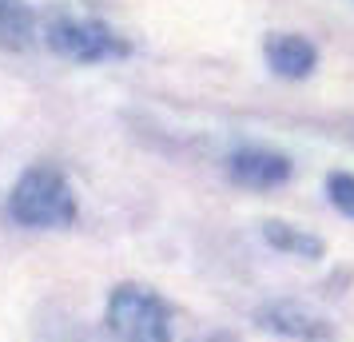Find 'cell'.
I'll return each mask as SVG.
<instances>
[{
  "label": "cell",
  "mask_w": 354,
  "mask_h": 342,
  "mask_svg": "<svg viewBox=\"0 0 354 342\" xmlns=\"http://www.w3.org/2000/svg\"><path fill=\"white\" fill-rule=\"evenodd\" d=\"M76 211L80 207H76L72 183L48 163L28 167L8 196V215L20 227H68L76 219Z\"/></svg>",
  "instance_id": "6da1fadb"
},
{
  "label": "cell",
  "mask_w": 354,
  "mask_h": 342,
  "mask_svg": "<svg viewBox=\"0 0 354 342\" xmlns=\"http://www.w3.org/2000/svg\"><path fill=\"white\" fill-rule=\"evenodd\" d=\"M108 330L115 342H171V310L151 287L120 283L108 298Z\"/></svg>",
  "instance_id": "7a4b0ae2"
},
{
  "label": "cell",
  "mask_w": 354,
  "mask_h": 342,
  "mask_svg": "<svg viewBox=\"0 0 354 342\" xmlns=\"http://www.w3.org/2000/svg\"><path fill=\"white\" fill-rule=\"evenodd\" d=\"M44 40L52 52H60L64 60H76V64H104L115 56H128L124 36H115L108 24L88 17H52L44 24Z\"/></svg>",
  "instance_id": "3957f363"
},
{
  "label": "cell",
  "mask_w": 354,
  "mask_h": 342,
  "mask_svg": "<svg viewBox=\"0 0 354 342\" xmlns=\"http://www.w3.org/2000/svg\"><path fill=\"white\" fill-rule=\"evenodd\" d=\"M255 323L263 330L279 334V339H290V342H330L335 339L330 319L319 314L315 307H306V303H295V298H279V303L259 307Z\"/></svg>",
  "instance_id": "277c9868"
},
{
  "label": "cell",
  "mask_w": 354,
  "mask_h": 342,
  "mask_svg": "<svg viewBox=\"0 0 354 342\" xmlns=\"http://www.w3.org/2000/svg\"><path fill=\"white\" fill-rule=\"evenodd\" d=\"M227 175L243 187L267 191V187H279L290 180V160L271 147H239L227 155Z\"/></svg>",
  "instance_id": "5b68a950"
},
{
  "label": "cell",
  "mask_w": 354,
  "mask_h": 342,
  "mask_svg": "<svg viewBox=\"0 0 354 342\" xmlns=\"http://www.w3.org/2000/svg\"><path fill=\"white\" fill-rule=\"evenodd\" d=\"M267 64L274 68V76L283 80H306L315 64H319V52L315 44L299 32H274L267 40Z\"/></svg>",
  "instance_id": "8992f818"
},
{
  "label": "cell",
  "mask_w": 354,
  "mask_h": 342,
  "mask_svg": "<svg viewBox=\"0 0 354 342\" xmlns=\"http://www.w3.org/2000/svg\"><path fill=\"white\" fill-rule=\"evenodd\" d=\"M259 227H263V239H267L274 251H283V255H295V259H319L322 255L319 235H306V231L290 227L283 219H267V223H259Z\"/></svg>",
  "instance_id": "52a82bcc"
},
{
  "label": "cell",
  "mask_w": 354,
  "mask_h": 342,
  "mask_svg": "<svg viewBox=\"0 0 354 342\" xmlns=\"http://www.w3.org/2000/svg\"><path fill=\"white\" fill-rule=\"evenodd\" d=\"M36 36V17L24 0H0V44L24 48Z\"/></svg>",
  "instance_id": "ba28073f"
},
{
  "label": "cell",
  "mask_w": 354,
  "mask_h": 342,
  "mask_svg": "<svg viewBox=\"0 0 354 342\" xmlns=\"http://www.w3.org/2000/svg\"><path fill=\"white\" fill-rule=\"evenodd\" d=\"M326 199H330L346 219H354V175L351 171H335V175L326 180Z\"/></svg>",
  "instance_id": "9c48e42d"
}]
</instances>
